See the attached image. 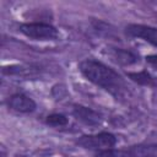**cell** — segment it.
Listing matches in <instances>:
<instances>
[{
    "mask_svg": "<svg viewBox=\"0 0 157 157\" xmlns=\"http://www.w3.org/2000/svg\"><path fill=\"white\" fill-rule=\"evenodd\" d=\"M80 72L92 83L105 90L114 97H120L125 85L123 77L112 67L96 59H83L78 64Z\"/></svg>",
    "mask_w": 157,
    "mask_h": 157,
    "instance_id": "obj_1",
    "label": "cell"
},
{
    "mask_svg": "<svg viewBox=\"0 0 157 157\" xmlns=\"http://www.w3.org/2000/svg\"><path fill=\"white\" fill-rule=\"evenodd\" d=\"M76 145L94 151H105L110 150L117 145V137L112 132L102 131L93 135H82L76 140Z\"/></svg>",
    "mask_w": 157,
    "mask_h": 157,
    "instance_id": "obj_2",
    "label": "cell"
},
{
    "mask_svg": "<svg viewBox=\"0 0 157 157\" xmlns=\"http://www.w3.org/2000/svg\"><path fill=\"white\" fill-rule=\"evenodd\" d=\"M18 31L25 34L28 38L37 39V40H52L56 39L59 37L58 29L44 22H28V23H22L18 27Z\"/></svg>",
    "mask_w": 157,
    "mask_h": 157,
    "instance_id": "obj_3",
    "label": "cell"
},
{
    "mask_svg": "<svg viewBox=\"0 0 157 157\" xmlns=\"http://www.w3.org/2000/svg\"><path fill=\"white\" fill-rule=\"evenodd\" d=\"M128 36L134 38H141L157 48V28L146 25H128L125 28Z\"/></svg>",
    "mask_w": 157,
    "mask_h": 157,
    "instance_id": "obj_4",
    "label": "cell"
},
{
    "mask_svg": "<svg viewBox=\"0 0 157 157\" xmlns=\"http://www.w3.org/2000/svg\"><path fill=\"white\" fill-rule=\"evenodd\" d=\"M7 107L17 113H32L36 110L37 104L36 102L25 93H15L9 97L7 99Z\"/></svg>",
    "mask_w": 157,
    "mask_h": 157,
    "instance_id": "obj_5",
    "label": "cell"
},
{
    "mask_svg": "<svg viewBox=\"0 0 157 157\" xmlns=\"http://www.w3.org/2000/svg\"><path fill=\"white\" fill-rule=\"evenodd\" d=\"M72 114L77 120H80L81 123H83L88 126H98L103 121V118L98 112L93 110L92 108L81 105V104L74 105Z\"/></svg>",
    "mask_w": 157,
    "mask_h": 157,
    "instance_id": "obj_6",
    "label": "cell"
},
{
    "mask_svg": "<svg viewBox=\"0 0 157 157\" xmlns=\"http://www.w3.org/2000/svg\"><path fill=\"white\" fill-rule=\"evenodd\" d=\"M112 55H113L114 60L123 66L134 65L139 61V54H136L134 50H130V49L112 48Z\"/></svg>",
    "mask_w": 157,
    "mask_h": 157,
    "instance_id": "obj_7",
    "label": "cell"
},
{
    "mask_svg": "<svg viewBox=\"0 0 157 157\" xmlns=\"http://www.w3.org/2000/svg\"><path fill=\"white\" fill-rule=\"evenodd\" d=\"M129 150L135 157H157V144H140Z\"/></svg>",
    "mask_w": 157,
    "mask_h": 157,
    "instance_id": "obj_8",
    "label": "cell"
},
{
    "mask_svg": "<svg viewBox=\"0 0 157 157\" xmlns=\"http://www.w3.org/2000/svg\"><path fill=\"white\" fill-rule=\"evenodd\" d=\"M128 77L141 86H156L155 77L147 70H142L137 72H128Z\"/></svg>",
    "mask_w": 157,
    "mask_h": 157,
    "instance_id": "obj_9",
    "label": "cell"
},
{
    "mask_svg": "<svg viewBox=\"0 0 157 157\" xmlns=\"http://www.w3.org/2000/svg\"><path fill=\"white\" fill-rule=\"evenodd\" d=\"M67 123H69V118L60 113H53L45 118V124L50 126H65Z\"/></svg>",
    "mask_w": 157,
    "mask_h": 157,
    "instance_id": "obj_10",
    "label": "cell"
},
{
    "mask_svg": "<svg viewBox=\"0 0 157 157\" xmlns=\"http://www.w3.org/2000/svg\"><path fill=\"white\" fill-rule=\"evenodd\" d=\"M94 157H135L129 148L126 150H117V148H110L105 151L98 152Z\"/></svg>",
    "mask_w": 157,
    "mask_h": 157,
    "instance_id": "obj_11",
    "label": "cell"
},
{
    "mask_svg": "<svg viewBox=\"0 0 157 157\" xmlns=\"http://www.w3.org/2000/svg\"><path fill=\"white\" fill-rule=\"evenodd\" d=\"M145 59H146V63H147V64H150L153 69H156V70H157V54L147 55Z\"/></svg>",
    "mask_w": 157,
    "mask_h": 157,
    "instance_id": "obj_12",
    "label": "cell"
}]
</instances>
